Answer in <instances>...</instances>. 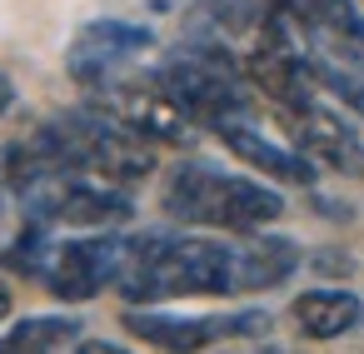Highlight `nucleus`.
I'll list each match as a JSON object with an SVG mask.
<instances>
[{"instance_id":"4","label":"nucleus","mask_w":364,"mask_h":354,"mask_svg":"<svg viewBox=\"0 0 364 354\" xmlns=\"http://www.w3.org/2000/svg\"><path fill=\"white\" fill-rule=\"evenodd\" d=\"M160 85L195 115L200 130H220L230 120L250 115V75L235 55L205 45V41H185L160 60Z\"/></svg>"},{"instance_id":"9","label":"nucleus","mask_w":364,"mask_h":354,"mask_svg":"<svg viewBox=\"0 0 364 354\" xmlns=\"http://www.w3.org/2000/svg\"><path fill=\"white\" fill-rule=\"evenodd\" d=\"M259 314H220V319H185V314H160V309H125V329L155 349H205L220 334H250L259 329Z\"/></svg>"},{"instance_id":"16","label":"nucleus","mask_w":364,"mask_h":354,"mask_svg":"<svg viewBox=\"0 0 364 354\" xmlns=\"http://www.w3.org/2000/svg\"><path fill=\"white\" fill-rule=\"evenodd\" d=\"M11 100H16V90H11V80H6V75H0V115L11 110Z\"/></svg>"},{"instance_id":"3","label":"nucleus","mask_w":364,"mask_h":354,"mask_svg":"<svg viewBox=\"0 0 364 354\" xmlns=\"http://www.w3.org/2000/svg\"><path fill=\"white\" fill-rule=\"evenodd\" d=\"M125 240L120 230H95V235H75V240H50L46 225L31 220L26 240L16 245V264L26 274H36L55 299H95L100 289H115L120 264H125Z\"/></svg>"},{"instance_id":"10","label":"nucleus","mask_w":364,"mask_h":354,"mask_svg":"<svg viewBox=\"0 0 364 354\" xmlns=\"http://www.w3.org/2000/svg\"><path fill=\"white\" fill-rule=\"evenodd\" d=\"M220 140H225V150H235L245 165H255L259 175H269V180H279V185H314V160L289 140V145H279V140H269L250 115L245 120H230V125H220L215 130Z\"/></svg>"},{"instance_id":"15","label":"nucleus","mask_w":364,"mask_h":354,"mask_svg":"<svg viewBox=\"0 0 364 354\" xmlns=\"http://www.w3.org/2000/svg\"><path fill=\"white\" fill-rule=\"evenodd\" d=\"M6 319H11V284L0 279V324H6Z\"/></svg>"},{"instance_id":"5","label":"nucleus","mask_w":364,"mask_h":354,"mask_svg":"<svg viewBox=\"0 0 364 354\" xmlns=\"http://www.w3.org/2000/svg\"><path fill=\"white\" fill-rule=\"evenodd\" d=\"M26 220L46 230H115L135 215L130 185L85 175V170H50L41 180L16 185Z\"/></svg>"},{"instance_id":"2","label":"nucleus","mask_w":364,"mask_h":354,"mask_svg":"<svg viewBox=\"0 0 364 354\" xmlns=\"http://www.w3.org/2000/svg\"><path fill=\"white\" fill-rule=\"evenodd\" d=\"M160 205L170 220H180L190 230H230V235H255L284 215V195L269 190L264 180L230 175V170L195 165V160L165 180Z\"/></svg>"},{"instance_id":"1","label":"nucleus","mask_w":364,"mask_h":354,"mask_svg":"<svg viewBox=\"0 0 364 354\" xmlns=\"http://www.w3.org/2000/svg\"><path fill=\"white\" fill-rule=\"evenodd\" d=\"M294 264H299V250L259 230L245 235V245H225L210 235H130L115 289L130 304L220 299V294L284 284Z\"/></svg>"},{"instance_id":"13","label":"nucleus","mask_w":364,"mask_h":354,"mask_svg":"<svg viewBox=\"0 0 364 354\" xmlns=\"http://www.w3.org/2000/svg\"><path fill=\"white\" fill-rule=\"evenodd\" d=\"M289 314H294L299 334H309V339H339V334H349L364 319V299L349 294V289H309V294H299L289 304Z\"/></svg>"},{"instance_id":"8","label":"nucleus","mask_w":364,"mask_h":354,"mask_svg":"<svg viewBox=\"0 0 364 354\" xmlns=\"http://www.w3.org/2000/svg\"><path fill=\"white\" fill-rule=\"evenodd\" d=\"M150 45H155V36H150L145 26H130V21H95V26H85V31L75 36V45H70V55H65V70H70L75 85L100 90V85H110L115 75H125V65H130L135 55H145Z\"/></svg>"},{"instance_id":"17","label":"nucleus","mask_w":364,"mask_h":354,"mask_svg":"<svg viewBox=\"0 0 364 354\" xmlns=\"http://www.w3.org/2000/svg\"><path fill=\"white\" fill-rule=\"evenodd\" d=\"M0 180H6V175H0Z\"/></svg>"},{"instance_id":"12","label":"nucleus","mask_w":364,"mask_h":354,"mask_svg":"<svg viewBox=\"0 0 364 354\" xmlns=\"http://www.w3.org/2000/svg\"><path fill=\"white\" fill-rule=\"evenodd\" d=\"M269 6L284 21H294L299 41H309V45L364 50V11H359V0H269Z\"/></svg>"},{"instance_id":"6","label":"nucleus","mask_w":364,"mask_h":354,"mask_svg":"<svg viewBox=\"0 0 364 354\" xmlns=\"http://www.w3.org/2000/svg\"><path fill=\"white\" fill-rule=\"evenodd\" d=\"M95 105L100 110H110L115 120H125L130 130H140L145 140H155V145H195V135H200V125H195V115L160 85V75H150V80H125V75H115L110 85H100L95 90Z\"/></svg>"},{"instance_id":"11","label":"nucleus","mask_w":364,"mask_h":354,"mask_svg":"<svg viewBox=\"0 0 364 354\" xmlns=\"http://www.w3.org/2000/svg\"><path fill=\"white\" fill-rule=\"evenodd\" d=\"M269 21V0H200L190 16V41H205L235 60H245V50L259 41Z\"/></svg>"},{"instance_id":"7","label":"nucleus","mask_w":364,"mask_h":354,"mask_svg":"<svg viewBox=\"0 0 364 354\" xmlns=\"http://www.w3.org/2000/svg\"><path fill=\"white\" fill-rule=\"evenodd\" d=\"M274 115H279L284 135L314 165H324V170H334L344 180H364V140H359L354 120H344L339 110H329L319 100V90L304 95V100H294V105H274Z\"/></svg>"},{"instance_id":"14","label":"nucleus","mask_w":364,"mask_h":354,"mask_svg":"<svg viewBox=\"0 0 364 354\" xmlns=\"http://www.w3.org/2000/svg\"><path fill=\"white\" fill-rule=\"evenodd\" d=\"M80 339V319L70 314H41V319H21L11 334H0V354H50V349H70Z\"/></svg>"}]
</instances>
